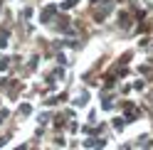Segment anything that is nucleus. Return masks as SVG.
I'll use <instances>...</instances> for the list:
<instances>
[{"instance_id": "1", "label": "nucleus", "mask_w": 153, "mask_h": 150, "mask_svg": "<svg viewBox=\"0 0 153 150\" xmlns=\"http://www.w3.org/2000/svg\"><path fill=\"white\" fill-rule=\"evenodd\" d=\"M54 15V7H47V10L42 12V20H50V17Z\"/></svg>"}, {"instance_id": "2", "label": "nucleus", "mask_w": 153, "mask_h": 150, "mask_svg": "<svg viewBox=\"0 0 153 150\" xmlns=\"http://www.w3.org/2000/svg\"><path fill=\"white\" fill-rule=\"evenodd\" d=\"M5 44H7V32L0 35V47H5Z\"/></svg>"}, {"instance_id": "3", "label": "nucleus", "mask_w": 153, "mask_h": 150, "mask_svg": "<svg viewBox=\"0 0 153 150\" xmlns=\"http://www.w3.org/2000/svg\"><path fill=\"white\" fill-rule=\"evenodd\" d=\"M5 67H7V59L3 57V59H0V69H5Z\"/></svg>"}]
</instances>
